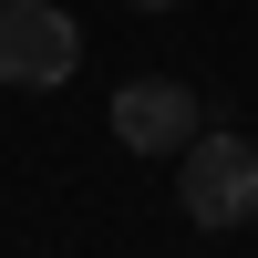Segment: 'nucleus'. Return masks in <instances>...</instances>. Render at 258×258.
Returning a JSON list of instances; mask_svg holds the SVG:
<instances>
[{
  "label": "nucleus",
  "instance_id": "20e7f679",
  "mask_svg": "<svg viewBox=\"0 0 258 258\" xmlns=\"http://www.w3.org/2000/svg\"><path fill=\"white\" fill-rule=\"evenodd\" d=\"M135 11H165V0H135Z\"/></svg>",
  "mask_w": 258,
  "mask_h": 258
},
{
  "label": "nucleus",
  "instance_id": "7ed1b4c3",
  "mask_svg": "<svg viewBox=\"0 0 258 258\" xmlns=\"http://www.w3.org/2000/svg\"><path fill=\"white\" fill-rule=\"evenodd\" d=\"M197 114L207 103L186 93V83H165V73H135L114 93V135L135 145V155H186V145H197Z\"/></svg>",
  "mask_w": 258,
  "mask_h": 258
},
{
  "label": "nucleus",
  "instance_id": "f257e3e1",
  "mask_svg": "<svg viewBox=\"0 0 258 258\" xmlns=\"http://www.w3.org/2000/svg\"><path fill=\"white\" fill-rule=\"evenodd\" d=\"M176 207L197 227H248L258 217V145L227 135V124H197V145L176 165Z\"/></svg>",
  "mask_w": 258,
  "mask_h": 258
},
{
  "label": "nucleus",
  "instance_id": "f03ea898",
  "mask_svg": "<svg viewBox=\"0 0 258 258\" xmlns=\"http://www.w3.org/2000/svg\"><path fill=\"white\" fill-rule=\"evenodd\" d=\"M73 62H83L73 11H52V0H0V83L52 93V83H73Z\"/></svg>",
  "mask_w": 258,
  "mask_h": 258
}]
</instances>
